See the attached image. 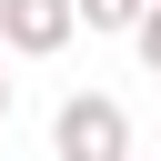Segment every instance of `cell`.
Wrapping results in <instances>:
<instances>
[{
	"label": "cell",
	"instance_id": "cell-1",
	"mask_svg": "<svg viewBox=\"0 0 161 161\" xmlns=\"http://www.w3.org/2000/svg\"><path fill=\"white\" fill-rule=\"evenodd\" d=\"M50 161H131V111L111 91H70L50 111Z\"/></svg>",
	"mask_w": 161,
	"mask_h": 161
},
{
	"label": "cell",
	"instance_id": "cell-2",
	"mask_svg": "<svg viewBox=\"0 0 161 161\" xmlns=\"http://www.w3.org/2000/svg\"><path fill=\"white\" fill-rule=\"evenodd\" d=\"M70 0H0V50L10 60H60L70 50Z\"/></svg>",
	"mask_w": 161,
	"mask_h": 161
},
{
	"label": "cell",
	"instance_id": "cell-3",
	"mask_svg": "<svg viewBox=\"0 0 161 161\" xmlns=\"http://www.w3.org/2000/svg\"><path fill=\"white\" fill-rule=\"evenodd\" d=\"M141 10H151V0H70V20H80V30H121V40L141 30Z\"/></svg>",
	"mask_w": 161,
	"mask_h": 161
},
{
	"label": "cell",
	"instance_id": "cell-4",
	"mask_svg": "<svg viewBox=\"0 0 161 161\" xmlns=\"http://www.w3.org/2000/svg\"><path fill=\"white\" fill-rule=\"evenodd\" d=\"M131 50H141V70H151V80H161V0H151V10H141V30H131Z\"/></svg>",
	"mask_w": 161,
	"mask_h": 161
},
{
	"label": "cell",
	"instance_id": "cell-5",
	"mask_svg": "<svg viewBox=\"0 0 161 161\" xmlns=\"http://www.w3.org/2000/svg\"><path fill=\"white\" fill-rule=\"evenodd\" d=\"M0 121H10V80H0Z\"/></svg>",
	"mask_w": 161,
	"mask_h": 161
}]
</instances>
